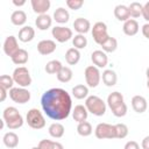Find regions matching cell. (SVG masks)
<instances>
[{
	"label": "cell",
	"instance_id": "cell-1",
	"mask_svg": "<svg viewBox=\"0 0 149 149\" xmlns=\"http://www.w3.org/2000/svg\"><path fill=\"white\" fill-rule=\"evenodd\" d=\"M41 106L48 118L55 121L66 119L72 109V100L68 91L61 87H52L41 97Z\"/></svg>",
	"mask_w": 149,
	"mask_h": 149
},
{
	"label": "cell",
	"instance_id": "cell-2",
	"mask_svg": "<svg viewBox=\"0 0 149 149\" xmlns=\"http://www.w3.org/2000/svg\"><path fill=\"white\" fill-rule=\"evenodd\" d=\"M2 119L6 123V126L8 127V129H19L20 127H22L23 125V118L22 115L20 114L19 109L13 107V106H9V107H6L2 112Z\"/></svg>",
	"mask_w": 149,
	"mask_h": 149
},
{
	"label": "cell",
	"instance_id": "cell-3",
	"mask_svg": "<svg viewBox=\"0 0 149 149\" xmlns=\"http://www.w3.org/2000/svg\"><path fill=\"white\" fill-rule=\"evenodd\" d=\"M85 107L87 108V111L95 115V116H102L106 113V108L107 105L106 102L98 95H88L85 99Z\"/></svg>",
	"mask_w": 149,
	"mask_h": 149
},
{
	"label": "cell",
	"instance_id": "cell-4",
	"mask_svg": "<svg viewBox=\"0 0 149 149\" xmlns=\"http://www.w3.org/2000/svg\"><path fill=\"white\" fill-rule=\"evenodd\" d=\"M26 121L28 126L33 129H42L45 127V118L42 112L37 108H30L27 112Z\"/></svg>",
	"mask_w": 149,
	"mask_h": 149
},
{
	"label": "cell",
	"instance_id": "cell-5",
	"mask_svg": "<svg viewBox=\"0 0 149 149\" xmlns=\"http://www.w3.org/2000/svg\"><path fill=\"white\" fill-rule=\"evenodd\" d=\"M12 77H13L15 84H17L20 87H24V88L30 86L31 81H33L30 72H29V70L26 66H17L13 71Z\"/></svg>",
	"mask_w": 149,
	"mask_h": 149
},
{
	"label": "cell",
	"instance_id": "cell-6",
	"mask_svg": "<svg viewBox=\"0 0 149 149\" xmlns=\"http://www.w3.org/2000/svg\"><path fill=\"white\" fill-rule=\"evenodd\" d=\"M94 135L99 140H112L116 139L115 135V126L107 123V122H100L97 125L94 129Z\"/></svg>",
	"mask_w": 149,
	"mask_h": 149
},
{
	"label": "cell",
	"instance_id": "cell-7",
	"mask_svg": "<svg viewBox=\"0 0 149 149\" xmlns=\"http://www.w3.org/2000/svg\"><path fill=\"white\" fill-rule=\"evenodd\" d=\"M91 29H92V37H93V40L97 44L101 45L102 43H105L108 40L109 35H108L107 26H106L105 22L98 21L93 24V27Z\"/></svg>",
	"mask_w": 149,
	"mask_h": 149
},
{
	"label": "cell",
	"instance_id": "cell-8",
	"mask_svg": "<svg viewBox=\"0 0 149 149\" xmlns=\"http://www.w3.org/2000/svg\"><path fill=\"white\" fill-rule=\"evenodd\" d=\"M84 76H85V81L88 87H93V88L97 87L101 80V73L99 69L94 65H88L84 71Z\"/></svg>",
	"mask_w": 149,
	"mask_h": 149
},
{
	"label": "cell",
	"instance_id": "cell-9",
	"mask_svg": "<svg viewBox=\"0 0 149 149\" xmlns=\"http://www.w3.org/2000/svg\"><path fill=\"white\" fill-rule=\"evenodd\" d=\"M8 94H9V98H10L14 102L21 104V105L28 102V101L30 100V98H31L30 92H29L27 88L20 87V86L13 87L12 90H9V93H8Z\"/></svg>",
	"mask_w": 149,
	"mask_h": 149
},
{
	"label": "cell",
	"instance_id": "cell-10",
	"mask_svg": "<svg viewBox=\"0 0 149 149\" xmlns=\"http://www.w3.org/2000/svg\"><path fill=\"white\" fill-rule=\"evenodd\" d=\"M51 35L59 43L68 42L69 40H71L73 37L72 30L68 27H64V26H55L51 29Z\"/></svg>",
	"mask_w": 149,
	"mask_h": 149
},
{
	"label": "cell",
	"instance_id": "cell-11",
	"mask_svg": "<svg viewBox=\"0 0 149 149\" xmlns=\"http://www.w3.org/2000/svg\"><path fill=\"white\" fill-rule=\"evenodd\" d=\"M2 49H3V52L12 57L20 48H19V43H17V38L13 35H9L6 37L5 42H3V45H2Z\"/></svg>",
	"mask_w": 149,
	"mask_h": 149
},
{
	"label": "cell",
	"instance_id": "cell-12",
	"mask_svg": "<svg viewBox=\"0 0 149 149\" xmlns=\"http://www.w3.org/2000/svg\"><path fill=\"white\" fill-rule=\"evenodd\" d=\"M91 61L94 64V66L100 69V68H105L107 65L108 57H107L105 51H102V50H94L91 54Z\"/></svg>",
	"mask_w": 149,
	"mask_h": 149
},
{
	"label": "cell",
	"instance_id": "cell-13",
	"mask_svg": "<svg viewBox=\"0 0 149 149\" xmlns=\"http://www.w3.org/2000/svg\"><path fill=\"white\" fill-rule=\"evenodd\" d=\"M56 42L52 40H42L37 43V51L43 56L52 54L56 50Z\"/></svg>",
	"mask_w": 149,
	"mask_h": 149
},
{
	"label": "cell",
	"instance_id": "cell-14",
	"mask_svg": "<svg viewBox=\"0 0 149 149\" xmlns=\"http://www.w3.org/2000/svg\"><path fill=\"white\" fill-rule=\"evenodd\" d=\"M30 3H31L33 10L38 15L47 14V12L49 10V8L51 6L50 0H31Z\"/></svg>",
	"mask_w": 149,
	"mask_h": 149
},
{
	"label": "cell",
	"instance_id": "cell-15",
	"mask_svg": "<svg viewBox=\"0 0 149 149\" xmlns=\"http://www.w3.org/2000/svg\"><path fill=\"white\" fill-rule=\"evenodd\" d=\"M73 28L74 30L78 33V34H81V35H85L86 33L90 31L91 29V23L85 17H77L74 21H73Z\"/></svg>",
	"mask_w": 149,
	"mask_h": 149
},
{
	"label": "cell",
	"instance_id": "cell-16",
	"mask_svg": "<svg viewBox=\"0 0 149 149\" xmlns=\"http://www.w3.org/2000/svg\"><path fill=\"white\" fill-rule=\"evenodd\" d=\"M132 107L139 114L144 113L148 108V104H147L146 98L142 97V95H134L132 98Z\"/></svg>",
	"mask_w": 149,
	"mask_h": 149
},
{
	"label": "cell",
	"instance_id": "cell-17",
	"mask_svg": "<svg viewBox=\"0 0 149 149\" xmlns=\"http://www.w3.org/2000/svg\"><path fill=\"white\" fill-rule=\"evenodd\" d=\"M122 30H123L125 35H127V36H134V35H136V34L139 33V30H140L139 22H137L135 19H129V20H127L126 22H123Z\"/></svg>",
	"mask_w": 149,
	"mask_h": 149
},
{
	"label": "cell",
	"instance_id": "cell-18",
	"mask_svg": "<svg viewBox=\"0 0 149 149\" xmlns=\"http://www.w3.org/2000/svg\"><path fill=\"white\" fill-rule=\"evenodd\" d=\"M123 102H125V99H123L122 93L115 91V92H112V93L108 94V97H107V102H106V104L108 105V107H109L111 111H112V109L119 107L120 105H122Z\"/></svg>",
	"mask_w": 149,
	"mask_h": 149
},
{
	"label": "cell",
	"instance_id": "cell-19",
	"mask_svg": "<svg viewBox=\"0 0 149 149\" xmlns=\"http://www.w3.org/2000/svg\"><path fill=\"white\" fill-rule=\"evenodd\" d=\"M87 115H88V111L85 107V105H77V106H74V108L72 111V118H73V120L76 122L80 123V122L86 121Z\"/></svg>",
	"mask_w": 149,
	"mask_h": 149
},
{
	"label": "cell",
	"instance_id": "cell-20",
	"mask_svg": "<svg viewBox=\"0 0 149 149\" xmlns=\"http://www.w3.org/2000/svg\"><path fill=\"white\" fill-rule=\"evenodd\" d=\"M35 37V29L30 26H23L20 30H19V41L27 43L33 41Z\"/></svg>",
	"mask_w": 149,
	"mask_h": 149
},
{
	"label": "cell",
	"instance_id": "cell-21",
	"mask_svg": "<svg viewBox=\"0 0 149 149\" xmlns=\"http://www.w3.org/2000/svg\"><path fill=\"white\" fill-rule=\"evenodd\" d=\"M52 17L48 14H42V15H38L35 20V24L37 27V29L40 30H47L51 27L52 24Z\"/></svg>",
	"mask_w": 149,
	"mask_h": 149
},
{
	"label": "cell",
	"instance_id": "cell-22",
	"mask_svg": "<svg viewBox=\"0 0 149 149\" xmlns=\"http://www.w3.org/2000/svg\"><path fill=\"white\" fill-rule=\"evenodd\" d=\"M101 79H102V83L108 86V87H112L116 84L118 81V76H116V72L112 69H107L102 72L101 74Z\"/></svg>",
	"mask_w": 149,
	"mask_h": 149
},
{
	"label": "cell",
	"instance_id": "cell-23",
	"mask_svg": "<svg viewBox=\"0 0 149 149\" xmlns=\"http://www.w3.org/2000/svg\"><path fill=\"white\" fill-rule=\"evenodd\" d=\"M52 19L57 22V23H66L70 20V13L68 12V9H65L64 7H58L52 15Z\"/></svg>",
	"mask_w": 149,
	"mask_h": 149
},
{
	"label": "cell",
	"instance_id": "cell-24",
	"mask_svg": "<svg viewBox=\"0 0 149 149\" xmlns=\"http://www.w3.org/2000/svg\"><path fill=\"white\" fill-rule=\"evenodd\" d=\"M28 58H29L28 51H27L26 49H22V48H20V49L10 57L12 62H13L14 64H16V65H23V64H26V63L28 62Z\"/></svg>",
	"mask_w": 149,
	"mask_h": 149
},
{
	"label": "cell",
	"instance_id": "cell-25",
	"mask_svg": "<svg viewBox=\"0 0 149 149\" xmlns=\"http://www.w3.org/2000/svg\"><path fill=\"white\" fill-rule=\"evenodd\" d=\"M114 16L119 21H123V22L129 20L130 15H129L128 6H126V5H118V6H115V8H114Z\"/></svg>",
	"mask_w": 149,
	"mask_h": 149
},
{
	"label": "cell",
	"instance_id": "cell-26",
	"mask_svg": "<svg viewBox=\"0 0 149 149\" xmlns=\"http://www.w3.org/2000/svg\"><path fill=\"white\" fill-rule=\"evenodd\" d=\"M80 59V51L76 48H69L65 52V61L69 65H76Z\"/></svg>",
	"mask_w": 149,
	"mask_h": 149
},
{
	"label": "cell",
	"instance_id": "cell-27",
	"mask_svg": "<svg viewBox=\"0 0 149 149\" xmlns=\"http://www.w3.org/2000/svg\"><path fill=\"white\" fill-rule=\"evenodd\" d=\"M71 93L78 100L86 99L88 97V86H86L84 84H78V85H76V86L72 87Z\"/></svg>",
	"mask_w": 149,
	"mask_h": 149
},
{
	"label": "cell",
	"instance_id": "cell-28",
	"mask_svg": "<svg viewBox=\"0 0 149 149\" xmlns=\"http://www.w3.org/2000/svg\"><path fill=\"white\" fill-rule=\"evenodd\" d=\"M48 132H49V134H50L51 137H54V139H61L64 135V133H65V128H64V126L61 122H52L49 126Z\"/></svg>",
	"mask_w": 149,
	"mask_h": 149
},
{
	"label": "cell",
	"instance_id": "cell-29",
	"mask_svg": "<svg viewBox=\"0 0 149 149\" xmlns=\"http://www.w3.org/2000/svg\"><path fill=\"white\" fill-rule=\"evenodd\" d=\"M2 142H3V144H5L7 148H9V149L15 148V147H17V144H19V136H17V134L14 133V132H7V133L3 135V137H2Z\"/></svg>",
	"mask_w": 149,
	"mask_h": 149
},
{
	"label": "cell",
	"instance_id": "cell-30",
	"mask_svg": "<svg viewBox=\"0 0 149 149\" xmlns=\"http://www.w3.org/2000/svg\"><path fill=\"white\" fill-rule=\"evenodd\" d=\"M10 21L14 26H23L27 22V14L22 9H16L12 13Z\"/></svg>",
	"mask_w": 149,
	"mask_h": 149
},
{
	"label": "cell",
	"instance_id": "cell-31",
	"mask_svg": "<svg viewBox=\"0 0 149 149\" xmlns=\"http://www.w3.org/2000/svg\"><path fill=\"white\" fill-rule=\"evenodd\" d=\"M62 68H63V65H62V63H61L59 61L52 59V61H49V62L47 63L44 70H45V72L49 73V74H57V73L61 71Z\"/></svg>",
	"mask_w": 149,
	"mask_h": 149
},
{
	"label": "cell",
	"instance_id": "cell-32",
	"mask_svg": "<svg viewBox=\"0 0 149 149\" xmlns=\"http://www.w3.org/2000/svg\"><path fill=\"white\" fill-rule=\"evenodd\" d=\"M128 9H129V15L130 17H140L142 16V10H143V5L137 2V1H133L129 3L128 6Z\"/></svg>",
	"mask_w": 149,
	"mask_h": 149
},
{
	"label": "cell",
	"instance_id": "cell-33",
	"mask_svg": "<svg viewBox=\"0 0 149 149\" xmlns=\"http://www.w3.org/2000/svg\"><path fill=\"white\" fill-rule=\"evenodd\" d=\"M56 76H57V79H58L61 83H69V81L72 79L73 72H72V70H71L69 66H63V68L61 69V71H59Z\"/></svg>",
	"mask_w": 149,
	"mask_h": 149
},
{
	"label": "cell",
	"instance_id": "cell-34",
	"mask_svg": "<svg viewBox=\"0 0 149 149\" xmlns=\"http://www.w3.org/2000/svg\"><path fill=\"white\" fill-rule=\"evenodd\" d=\"M77 133L83 136V137H86V136H90L92 133H93V128H92V125L87 121H84V122H80L78 123L77 126Z\"/></svg>",
	"mask_w": 149,
	"mask_h": 149
},
{
	"label": "cell",
	"instance_id": "cell-35",
	"mask_svg": "<svg viewBox=\"0 0 149 149\" xmlns=\"http://www.w3.org/2000/svg\"><path fill=\"white\" fill-rule=\"evenodd\" d=\"M40 149H64L63 144L59 143V142H56V141H51V140H41L38 142V146H37Z\"/></svg>",
	"mask_w": 149,
	"mask_h": 149
},
{
	"label": "cell",
	"instance_id": "cell-36",
	"mask_svg": "<svg viewBox=\"0 0 149 149\" xmlns=\"http://www.w3.org/2000/svg\"><path fill=\"white\" fill-rule=\"evenodd\" d=\"M101 48H102V51L105 52H114L118 48V40L115 37L109 36L108 40L101 44Z\"/></svg>",
	"mask_w": 149,
	"mask_h": 149
},
{
	"label": "cell",
	"instance_id": "cell-37",
	"mask_svg": "<svg viewBox=\"0 0 149 149\" xmlns=\"http://www.w3.org/2000/svg\"><path fill=\"white\" fill-rule=\"evenodd\" d=\"M72 44H73V48H76L78 50L84 49L87 45V38L85 37V35L77 34L72 37Z\"/></svg>",
	"mask_w": 149,
	"mask_h": 149
},
{
	"label": "cell",
	"instance_id": "cell-38",
	"mask_svg": "<svg viewBox=\"0 0 149 149\" xmlns=\"http://www.w3.org/2000/svg\"><path fill=\"white\" fill-rule=\"evenodd\" d=\"M14 79L12 76H8V74H2L0 77V87L9 91L14 87Z\"/></svg>",
	"mask_w": 149,
	"mask_h": 149
},
{
	"label": "cell",
	"instance_id": "cell-39",
	"mask_svg": "<svg viewBox=\"0 0 149 149\" xmlns=\"http://www.w3.org/2000/svg\"><path fill=\"white\" fill-rule=\"evenodd\" d=\"M115 126V135H116V139H125L127 137L128 133H129V129L128 127L125 125V123H116L114 125Z\"/></svg>",
	"mask_w": 149,
	"mask_h": 149
},
{
	"label": "cell",
	"instance_id": "cell-40",
	"mask_svg": "<svg viewBox=\"0 0 149 149\" xmlns=\"http://www.w3.org/2000/svg\"><path fill=\"white\" fill-rule=\"evenodd\" d=\"M127 105H126V102H123L122 105H120L119 107H116V108H114V109H112V113L116 116V118H122V116H125L126 114H127Z\"/></svg>",
	"mask_w": 149,
	"mask_h": 149
},
{
	"label": "cell",
	"instance_id": "cell-41",
	"mask_svg": "<svg viewBox=\"0 0 149 149\" xmlns=\"http://www.w3.org/2000/svg\"><path fill=\"white\" fill-rule=\"evenodd\" d=\"M83 5H84V1L83 0H66V6L70 9H73V10L80 9Z\"/></svg>",
	"mask_w": 149,
	"mask_h": 149
},
{
	"label": "cell",
	"instance_id": "cell-42",
	"mask_svg": "<svg viewBox=\"0 0 149 149\" xmlns=\"http://www.w3.org/2000/svg\"><path fill=\"white\" fill-rule=\"evenodd\" d=\"M142 16H143V19L147 21V23H149V1H147V2L143 5Z\"/></svg>",
	"mask_w": 149,
	"mask_h": 149
},
{
	"label": "cell",
	"instance_id": "cell-43",
	"mask_svg": "<svg viewBox=\"0 0 149 149\" xmlns=\"http://www.w3.org/2000/svg\"><path fill=\"white\" fill-rule=\"evenodd\" d=\"M123 149H140V144L136 141H128L125 144Z\"/></svg>",
	"mask_w": 149,
	"mask_h": 149
},
{
	"label": "cell",
	"instance_id": "cell-44",
	"mask_svg": "<svg viewBox=\"0 0 149 149\" xmlns=\"http://www.w3.org/2000/svg\"><path fill=\"white\" fill-rule=\"evenodd\" d=\"M141 31H142L143 36L149 40V23H144L142 26V28H141Z\"/></svg>",
	"mask_w": 149,
	"mask_h": 149
},
{
	"label": "cell",
	"instance_id": "cell-45",
	"mask_svg": "<svg viewBox=\"0 0 149 149\" xmlns=\"http://www.w3.org/2000/svg\"><path fill=\"white\" fill-rule=\"evenodd\" d=\"M141 148H142V149H149V135L146 136V137L142 140V142H141Z\"/></svg>",
	"mask_w": 149,
	"mask_h": 149
},
{
	"label": "cell",
	"instance_id": "cell-46",
	"mask_svg": "<svg viewBox=\"0 0 149 149\" xmlns=\"http://www.w3.org/2000/svg\"><path fill=\"white\" fill-rule=\"evenodd\" d=\"M6 97H7V90L0 87V101L3 102L6 100Z\"/></svg>",
	"mask_w": 149,
	"mask_h": 149
},
{
	"label": "cell",
	"instance_id": "cell-47",
	"mask_svg": "<svg viewBox=\"0 0 149 149\" xmlns=\"http://www.w3.org/2000/svg\"><path fill=\"white\" fill-rule=\"evenodd\" d=\"M13 5L16 6V7H21V6L26 5V0H20V1H17V0H13Z\"/></svg>",
	"mask_w": 149,
	"mask_h": 149
},
{
	"label": "cell",
	"instance_id": "cell-48",
	"mask_svg": "<svg viewBox=\"0 0 149 149\" xmlns=\"http://www.w3.org/2000/svg\"><path fill=\"white\" fill-rule=\"evenodd\" d=\"M146 76H147V79H149V68H147L146 70Z\"/></svg>",
	"mask_w": 149,
	"mask_h": 149
},
{
	"label": "cell",
	"instance_id": "cell-49",
	"mask_svg": "<svg viewBox=\"0 0 149 149\" xmlns=\"http://www.w3.org/2000/svg\"><path fill=\"white\" fill-rule=\"evenodd\" d=\"M147 87L149 88V79H147Z\"/></svg>",
	"mask_w": 149,
	"mask_h": 149
},
{
	"label": "cell",
	"instance_id": "cell-50",
	"mask_svg": "<svg viewBox=\"0 0 149 149\" xmlns=\"http://www.w3.org/2000/svg\"><path fill=\"white\" fill-rule=\"evenodd\" d=\"M31 149H40V148H38V147H33Z\"/></svg>",
	"mask_w": 149,
	"mask_h": 149
}]
</instances>
